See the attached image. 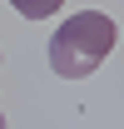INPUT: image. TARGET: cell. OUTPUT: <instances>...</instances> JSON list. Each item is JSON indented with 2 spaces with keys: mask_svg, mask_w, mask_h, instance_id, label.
<instances>
[{
  "mask_svg": "<svg viewBox=\"0 0 124 129\" xmlns=\"http://www.w3.org/2000/svg\"><path fill=\"white\" fill-rule=\"evenodd\" d=\"M114 40H119V30L104 10H79L50 35V70L60 80H84L109 60Z\"/></svg>",
  "mask_w": 124,
  "mask_h": 129,
  "instance_id": "6da1fadb",
  "label": "cell"
},
{
  "mask_svg": "<svg viewBox=\"0 0 124 129\" xmlns=\"http://www.w3.org/2000/svg\"><path fill=\"white\" fill-rule=\"evenodd\" d=\"M25 20H45V15H55V10H65V0H10Z\"/></svg>",
  "mask_w": 124,
  "mask_h": 129,
  "instance_id": "7a4b0ae2",
  "label": "cell"
},
{
  "mask_svg": "<svg viewBox=\"0 0 124 129\" xmlns=\"http://www.w3.org/2000/svg\"><path fill=\"white\" fill-rule=\"evenodd\" d=\"M0 129H5V114H0Z\"/></svg>",
  "mask_w": 124,
  "mask_h": 129,
  "instance_id": "3957f363",
  "label": "cell"
}]
</instances>
